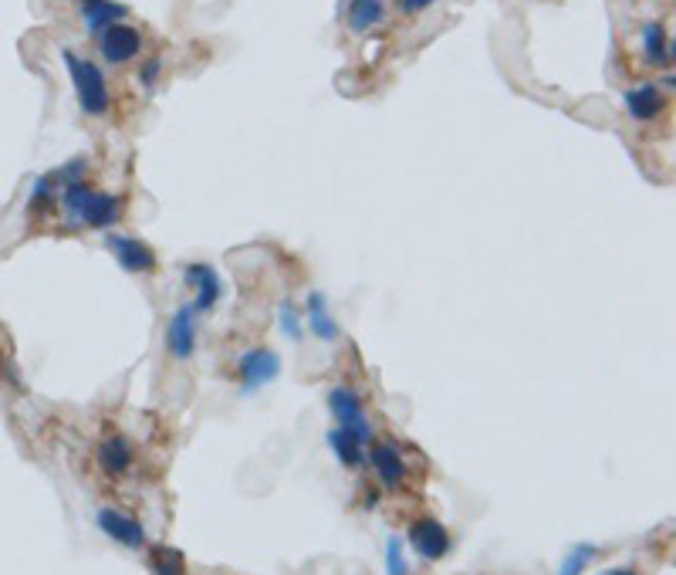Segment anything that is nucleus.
I'll return each mask as SVG.
<instances>
[{
    "label": "nucleus",
    "instance_id": "nucleus-1",
    "mask_svg": "<svg viewBox=\"0 0 676 575\" xmlns=\"http://www.w3.org/2000/svg\"><path fill=\"white\" fill-rule=\"evenodd\" d=\"M58 203L65 210V220L71 227H92V230H109L122 220L126 214V200L115 197V193L95 190L92 183L85 180H71L58 187Z\"/></svg>",
    "mask_w": 676,
    "mask_h": 575
},
{
    "label": "nucleus",
    "instance_id": "nucleus-2",
    "mask_svg": "<svg viewBox=\"0 0 676 575\" xmlns=\"http://www.w3.org/2000/svg\"><path fill=\"white\" fill-rule=\"evenodd\" d=\"M61 61H65L68 75H71V88H75V99H78V109L85 115H92V119H102L105 112L112 109V88H109V78L95 61L82 58L78 51L65 48L61 51Z\"/></svg>",
    "mask_w": 676,
    "mask_h": 575
},
{
    "label": "nucleus",
    "instance_id": "nucleus-3",
    "mask_svg": "<svg viewBox=\"0 0 676 575\" xmlns=\"http://www.w3.org/2000/svg\"><path fill=\"white\" fill-rule=\"evenodd\" d=\"M197 345H200V315L193 312L190 302H183L176 305V312L166 322V352L176 362H190L197 356Z\"/></svg>",
    "mask_w": 676,
    "mask_h": 575
},
{
    "label": "nucleus",
    "instance_id": "nucleus-4",
    "mask_svg": "<svg viewBox=\"0 0 676 575\" xmlns=\"http://www.w3.org/2000/svg\"><path fill=\"white\" fill-rule=\"evenodd\" d=\"M99 38V55H102V61L105 65H115V68H122V65H132L139 55H142V48H146V38H142V31L139 28H132V24H112V28H105L102 34H95Z\"/></svg>",
    "mask_w": 676,
    "mask_h": 575
},
{
    "label": "nucleus",
    "instance_id": "nucleus-5",
    "mask_svg": "<svg viewBox=\"0 0 676 575\" xmlns=\"http://www.w3.org/2000/svg\"><path fill=\"white\" fill-rule=\"evenodd\" d=\"M328 406H332L338 427L349 430L355 440H362V444H369V440H372V423L366 420L362 396L355 393L352 386H332V393H328Z\"/></svg>",
    "mask_w": 676,
    "mask_h": 575
},
{
    "label": "nucleus",
    "instance_id": "nucleus-6",
    "mask_svg": "<svg viewBox=\"0 0 676 575\" xmlns=\"http://www.w3.org/2000/svg\"><path fill=\"white\" fill-rule=\"evenodd\" d=\"M278 373H281V359L268 345H254V349H247L244 356L237 359V379L240 386H244V393L264 389L278 379Z\"/></svg>",
    "mask_w": 676,
    "mask_h": 575
},
{
    "label": "nucleus",
    "instance_id": "nucleus-7",
    "mask_svg": "<svg viewBox=\"0 0 676 575\" xmlns=\"http://www.w3.org/2000/svg\"><path fill=\"white\" fill-rule=\"evenodd\" d=\"M183 281L186 288L193 291V312L197 315H210L213 308L220 305V298H224V281H220V274L210 268V264L203 261H193L183 268Z\"/></svg>",
    "mask_w": 676,
    "mask_h": 575
},
{
    "label": "nucleus",
    "instance_id": "nucleus-8",
    "mask_svg": "<svg viewBox=\"0 0 676 575\" xmlns=\"http://www.w3.org/2000/svg\"><path fill=\"white\" fill-rule=\"evenodd\" d=\"M409 545H413V552L420 555V559L440 562L443 555L450 552V532L437 518H420V521H413V528H409Z\"/></svg>",
    "mask_w": 676,
    "mask_h": 575
},
{
    "label": "nucleus",
    "instance_id": "nucleus-9",
    "mask_svg": "<svg viewBox=\"0 0 676 575\" xmlns=\"http://www.w3.org/2000/svg\"><path fill=\"white\" fill-rule=\"evenodd\" d=\"M105 244H109V251L115 254V261H119L129 274H153L156 271V264H159L156 251L146 241H139V237L112 234Z\"/></svg>",
    "mask_w": 676,
    "mask_h": 575
},
{
    "label": "nucleus",
    "instance_id": "nucleus-10",
    "mask_svg": "<svg viewBox=\"0 0 676 575\" xmlns=\"http://www.w3.org/2000/svg\"><path fill=\"white\" fill-rule=\"evenodd\" d=\"M99 528L122 548H146V528L139 525V518H132L129 511L119 508H102L99 511Z\"/></svg>",
    "mask_w": 676,
    "mask_h": 575
},
{
    "label": "nucleus",
    "instance_id": "nucleus-11",
    "mask_svg": "<svg viewBox=\"0 0 676 575\" xmlns=\"http://www.w3.org/2000/svg\"><path fill=\"white\" fill-rule=\"evenodd\" d=\"M622 102H626V112L633 115L636 122H656L666 112V92L653 82H639L633 88H626Z\"/></svg>",
    "mask_w": 676,
    "mask_h": 575
},
{
    "label": "nucleus",
    "instance_id": "nucleus-12",
    "mask_svg": "<svg viewBox=\"0 0 676 575\" xmlns=\"http://www.w3.org/2000/svg\"><path fill=\"white\" fill-rule=\"evenodd\" d=\"M639 51H643V61L649 68H673V38L666 31L663 21H646L643 31H639Z\"/></svg>",
    "mask_w": 676,
    "mask_h": 575
},
{
    "label": "nucleus",
    "instance_id": "nucleus-13",
    "mask_svg": "<svg viewBox=\"0 0 676 575\" xmlns=\"http://www.w3.org/2000/svg\"><path fill=\"white\" fill-rule=\"evenodd\" d=\"M372 471H376V477L382 481V488L389 491H399L406 481V460L403 454H399V447L393 444V440H379V444H372Z\"/></svg>",
    "mask_w": 676,
    "mask_h": 575
},
{
    "label": "nucleus",
    "instance_id": "nucleus-14",
    "mask_svg": "<svg viewBox=\"0 0 676 575\" xmlns=\"http://www.w3.org/2000/svg\"><path fill=\"white\" fill-rule=\"evenodd\" d=\"M389 21V0H349L345 4V28L352 34H372Z\"/></svg>",
    "mask_w": 676,
    "mask_h": 575
},
{
    "label": "nucleus",
    "instance_id": "nucleus-15",
    "mask_svg": "<svg viewBox=\"0 0 676 575\" xmlns=\"http://www.w3.org/2000/svg\"><path fill=\"white\" fill-rule=\"evenodd\" d=\"M136 464V450H132V440L122 437V433H105L99 444V467L109 477H126Z\"/></svg>",
    "mask_w": 676,
    "mask_h": 575
},
{
    "label": "nucleus",
    "instance_id": "nucleus-16",
    "mask_svg": "<svg viewBox=\"0 0 676 575\" xmlns=\"http://www.w3.org/2000/svg\"><path fill=\"white\" fill-rule=\"evenodd\" d=\"M301 315H305V325H308L311 335H315L318 342H325V345H335L338 342L342 329H338L332 308H328V298L322 295V291H311L308 302H305V312H301Z\"/></svg>",
    "mask_w": 676,
    "mask_h": 575
},
{
    "label": "nucleus",
    "instance_id": "nucleus-17",
    "mask_svg": "<svg viewBox=\"0 0 676 575\" xmlns=\"http://www.w3.org/2000/svg\"><path fill=\"white\" fill-rule=\"evenodd\" d=\"M129 17V7L119 0H95V4H82V21L88 34H102L112 24H122Z\"/></svg>",
    "mask_w": 676,
    "mask_h": 575
},
{
    "label": "nucleus",
    "instance_id": "nucleus-18",
    "mask_svg": "<svg viewBox=\"0 0 676 575\" xmlns=\"http://www.w3.org/2000/svg\"><path fill=\"white\" fill-rule=\"evenodd\" d=\"M328 444H332L335 457L342 460L345 467H359V464H362V454H366V444H362V440H355L349 430L335 427L332 433H328Z\"/></svg>",
    "mask_w": 676,
    "mask_h": 575
},
{
    "label": "nucleus",
    "instance_id": "nucleus-19",
    "mask_svg": "<svg viewBox=\"0 0 676 575\" xmlns=\"http://www.w3.org/2000/svg\"><path fill=\"white\" fill-rule=\"evenodd\" d=\"M149 562H153V575H186V562L176 548H149Z\"/></svg>",
    "mask_w": 676,
    "mask_h": 575
},
{
    "label": "nucleus",
    "instance_id": "nucleus-20",
    "mask_svg": "<svg viewBox=\"0 0 676 575\" xmlns=\"http://www.w3.org/2000/svg\"><path fill=\"white\" fill-rule=\"evenodd\" d=\"M278 325L291 342L305 339V315H301V308L295 302H288V298L278 305Z\"/></svg>",
    "mask_w": 676,
    "mask_h": 575
},
{
    "label": "nucleus",
    "instance_id": "nucleus-21",
    "mask_svg": "<svg viewBox=\"0 0 676 575\" xmlns=\"http://www.w3.org/2000/svg\"><path fill=\"white\" fill-rule=\"evenodd\" d=\"M599 555V548L595 545H575L572 552L565 555L562 569H558V575H582L585 569H589V562Z\"/></svg>",
    "mask_w": 676,
    "mask_h": 575
},
{
    "label": "nucleus",
    "instance_id": "nucleus-22",
    "mask_svg": "<svg viewBox=\"0 0 676 575\" xmlns=\"http://www.w3.org/2000/svg\"><path fill=\"white\" fill-rule=\"evenodd\" d=\"M51 203H58V183H55V176L48 173V176H41V180L34 183L28 207H31V210H48Z\"/></svg>",
    "mask_w": 676,
    "mask_h": 575
},
{
    "label": "nucleus",
    "instance_id": "nucleus-23",
    "mask_svg": "<svg viewBox=\"0 0 676 575\" xmlns=\"http://www.w3.org/2000/svg\"><path fill=\"white\" fill-rule=\"evenodd\" d=\"M386 572L389 575H409V562L403 555V542H399V538H389V545H386Z\"/></svg>",
    "mask_w": 676,
    "mask_h": 575
},
{
    "label": "nucleus",
    "instance_id": "nucleus-24",
    "mask_svg": "<svg viewBox=\"0 0 676 575\" xmlns=\"http://www.w3.org/2000/svg\"><path fill=\"white\" fill-rule=\"evenodd\" d=\"M159 75H163V58L153 55V58L142 61V68H139V85H142V92H153V88L159 85Z\"/></svg>",
    "mask_w": 676,
    "mask_h": 575
},
{
    "label": "nucleus",
    "instance_id": "nucleus-25",
    "mask_svg": "<svg viewBox=\"0 0 676 575\" xmlns=\"http://www.w3.org/2000/svg\"><path fill=\"white\" fill-rule=\"evenodd\" d=\"M433 4H437V0H396L399 14H406V17H420L430 11Z\"/></svg>",
    "mask_w": 676,
    "mask_h": 575
},
{
    "label": "nucleus",
    "instance_id": "nucleus-26",
    "mask_svg": "<svg viewBox=\"0 0 676 575\" xmlns=\"http://www.w3.org/2000/svg\"><path fill=\"white\" fill-rule=\"evenodd\" d=\"M602 575H639L636 569H609V572H602Z\"/></svg>",
    "mask_w": 676,
    "mask_h": 575
},
{
    "label": "nucleus",
    "instance_id": "nucleus-27",
    "mask_svg": "<svg viewBox=\"0 0 676 575\" xmlns=\"http://www.w3.org/2000/svg\"><path fill=\"white\" fill-rule=\"evenodd\" d=\"M78 4H95V0H78Z\"/></svg>",
    "mask_w": 676,
    "mask_h": 575
}]
</instances>
